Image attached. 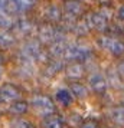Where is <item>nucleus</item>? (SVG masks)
Here are the masks:
<instances>
[{"label":"nucleus","mask_w":124,"mask_h":128,"mask_svg":"<svg viewBox=\"0 0 124 128\" xmlns=\"http://www.w3.org/2000/svg\"><path fill=\"white\" fill-rule=\"evenodd\" d=\"M98 45L101 49L108 50L114 58H123L124 56V40L123 39H118L115 36H110L102 33L101 38H98Z\"/></svg>","instance_id":"f257e3e1"},{"label":"nucleus","mask_w":124,"mask_h":128,"mask_svg":"<svg viewBox=\"0 0 124 128\" xmlns=\"http://www.w3.org/2000/svg\"><path fill=\"white\" fill-rule=\"evenodd\" d=\"M29 106L35 112L42 114V115H46L49 112H55L56 111L55 101L46 94H36V95H33L29 102Z\"/></svg>","instance_id":"f03ea898"},{"label":"nucleus","mask_w":124,"mask_h":128,"mask_svg":"<svg viewBox=\"0 0 124 128\" xmlns=\"http://www.w3.org/2000/svg\"><path fill=\"white\" fill-rule=\"evenodd\" d=\"M36 30V26L33 23V20L29 18H18L13 20V24L10 28V32L16 36V39H29L33 35V32Z\"/></svg>","instance_id":"7ed1b4c3"},{"label":"nucleus","mask_w":124,"mask_h":128,"mask_svg":"<svg viewBox=\"0 0 124 128\" xmlns=\"http://www.w3.org/2000/svg\"><path fill=\"white\" fill-rule=\"evenodd\" d=\"M89 56H92V50L82 45H68L62 58L66 62H85Z\"/></svg>","instance_id":"20e7f679"},{"label":"nucleus","mask_w":124,"mask_h":128,"mask_svg":"<svg viewBox=\"0 0 124 128\" xmlns=\"http://www.w3.org/2000/svg\"><path fill=\"white\" fill-rule=\"evenodd\" d=\"M85 22L88 24L89 30H94L97 33H105L107 26H108V19L104 18L100 12H95V10H89L84 14Z\"/></svg>","instance_id":"39448f33"},{"label":"nucleus","mask_w":124,"mask_h":128,"mask_svg":"<svg viewBox=\"0 0 124 128\" xmlns=\"http://www.w3.org/2000/svg\"><path fill=\"white\" fill-rule=\"evenodd\" d=\"M23 95V91L20 86L6 82L0 86V102H13L16 99H20Z\"/></svg>","instance_id":"423d86ee"},{"label":"nucleus","mask_w":124,"mask_h":128,"mask_svg":"<svg viewBox=\"0 0 124 128\" xmlns=\"http://www.w3.org/2000/svg\"><path fill=\"white\" fill-rule=\"evenodd\" d=\"M66 78L69 81H79L87 74V68L82 62H68L64 68Z\"/></svg>","instance_id":"0eeeda50"},{"label":"nucleus","mask_w":124,"mask_h":128,"mask_svg":"<svg viewBox=\"0 0 124 128\" xmlns=\"http://www.w3.org/2000/svg\"><path fill=\"white\" fill-rule=\"evenodd\" d=\"M88 86L91 88V91L94 94H98V95L105 94L107 88H108L105 76L102 75V74H100V72H92L88 76Z\"/></svg>","instance_id":"6e6552de"},{"label":"nucleus","mask_w":124,"mask_h":128,"mask_svg":"<svg viewBox=\"0 0 124 128\" xmlns=\"http://www.w3.org/2000/svg\"><path fill=\"white\" fill-rule=\"evenodd\" d=\"M64 127H65V120L56 111L43 115L41 121V128H64Z\"/></svg>","instance_id":"1a4fd4ad"},{"label":"nucleus","mask_w":124,"mask_h":128,"mask_svg":"<svg viewBox=\"0 0 124 128\" xmlns=\"http://www.w3.org/2000/svg\"><path fill=\"white\" fill-rule=\"evenodd\" d=\"M64 12L75 18H81L85 14V3L82 0H64Z\"/></svg>","instance_id":"9d476101"},{"label":"nucleus","mask_w":124,"mask_h":128,"mask_svg":"<svg viewBox=\"0 0 124 128\" xmlns=\"http://www.w3.org/2000/svg\"><path fill=\"white\" fill-rule=\"evenodd\" d=\"M64 68H65V64H64V62H61L58 59L51 58L46 64H43V70H42V74H43L45 78H53V76L58 75L59 72H62Z\"/></svg>","instance_id":"9b49d317"},{"label":"nucleus","mask_w":124,"mask_h":128,"mask_svg":"<svg viewBox=\"0 0 124 128\" xmlns=\"http://www.w3.org/2000/svg\"><path fill=\"white\" fill-rule=\"evenodd\" d=\"M108 120L118 128L124 127V102L108 110Z\"/></svg>","instance_id":"f8f14e48"},{"label":"nucleus","mask_w":124,"mask_h":128,"mask_svg":"<svg viewBox=\"0 0 124 128\" xmlns=\"http://www.w3.org/2000/svg\"><path fill=\"white\" fill-rule=\"evenodd\" d=\"M45 20L49 22V23H53V24H58L61 22V19H62V9L58 6V4H55V3H51V4H48L45 7Z\"/></svg>","instance_id":"ddd939ff"},{"label":"nucleus","mask_w":124,"mask_h":128,"mask_svg":"<svg viewBox=\"0 0 124 128\" xmlns=\"http://www.w3.org/2000/svg\"><path fill=\"white\" fill-rule=\"evenodd\" d=\"M66 46H68V43L66 40H53L49 46H46V50L49 53V56L53 59H59L64 56V52H65Z\"/></svg>","instance_id":"4468645a"},{"label":"nucleus","mask_w":124,"mask_h":128,"mask_svg":"<svg viewBox=\"0 0 124 128\" xmlns=\"http://www.w3.org/2000/svg\"><path fill=\"white\" fill-rule=\"evenodd\" d=\"M29 102L25 99H16V101L10 102V106H9V112L15 116H23L25 114L29 112Z\"/></svg>","instance_id":"2eb2a0df"},{"label":"nucleus","mask_w":124,"mask_h":128,"mask_svg":"<svg viewBox=\"0 0 124 128\" xmlns=\"http://www.w3.org/2000/svg\"><path fill=\"white\" fill-rule=\"evenodd\" d=\"M16 40H18L16 36L13 35L10 30L0 29V50H7V49L13 48Z\"/></svg>","instance_id":"dca6fc26"},{"label":"nucleus","mask_w":124,"mask_h":128,"mask_svg":"<svg viewBox=\"0 0 124 128\" xmlns=\"http://www.w3.org/2000/svg\"><path fill=\"white\" fill-rule=\"evenodd\" d=\"M107 85L108 86H112L115 89H121L123 88V79L121 76L118 75V72L115 68H108L107 69Z\"/></svg>","instance_id":"f3484780"},{"label":"nucleus","mask_w":124,"mask_h":128,"mask_svg":"<svg viewBox=\"0 0 124 128\" xmlns=\"http://www.w3.org/2000/svg\"><path fill=\"white\" fill-rule=\"evenodd\" d=\"M69 92L74 95V98L77 99H85L87 95H88V91H87V86L81 84L79 81H71L69 82Z\"/></svg>","instance_id":"a211bd4d"},{"label":"nucleus","mask_w":124,"mask_h":128,"mask_svg":"<svg viewBox=\"0 0 124 128\" xmlns=\"http://www.w3.org/2000/svg\"><path fill=\"white\" fill-rule=\"evenodd\" d=\"M55 101L58 104H61L62 106H69L74 102V95L68 89H59L55 94Z\"/></svg>","instance_id":"6ab92c4d"},{"label":"nucleus","mask_w":124,"mask_h":128,"mask_svg":"<svg viewBox=\"0 0 124 128\" xmlns=\"http://www.w3.org/2000/svg\"><path fill=\"white\" fill-rule=\"evenodd\" d=\"M91 32L88 28V24L85 22V18L81 16V18H78L77 23H75V28H74V33L78 36V38H85V36H88V33Z\"/></svg>","instance_id":"aec40b11"},{"label":"nucleus","mask_w":124,"mask_h":128,"mask_svg":"<svg viewBox=\"0 0 124 128\" xmlns=\"http://www.w3.org/2000/svg\"><path fill=\"white\" fill-rule=\"evenodd\" d=\"M9 128H35V125L29 121V120H25L22 116H18L10 121Z\"/></svg>","instance_id":"412c9836"},{"label":"nucleus","mask_w":124,"mask_h":128,"mask_svg":"<svg viewBox=\"0 0 124 128\" xmlns=\"http://www.w3.org/2000/svg\"><path fill=\"white\" fill-rule=\"evenodd\" d=\"M79 128H101V124L97 120H85L79 124Z\"/></svg>","instance_id":"4be33fe9"},{"label":"nucleus","mask_w":124,"mask_h":128,"mask_svg":"<svg viewBox=\"0 0 124 128\" xmlns=\"http://www.w3.org/2000/svg\"><path fill=\"white\" fill-rule=\"evenodd\" d=\"M81 122H82V116L78 115V114H71V116H69V124L71 125H78L79 127Z\"/></svg>","instance_id":"5701e85b"},{"label":"nucleus","mask_w":124,"mask_h":128,"mask_svg":"<svg viewBox=\"0 0 124 128\" xmlns=\"http://www.w3.org/2000/svg\"><path fill=\"white\" fill-rule=\"evenodd\" d=\"M115 69H117L118 75L121 76V79L124 81V56H123V58H120L118 64L115 65Z\"/></svg>","instance_id":"b1692460"},{"label":"nucleus","mask_w":124,"mask_h":128,"mask_svg":"<svg viewBox=\"0 0 124 128\" xmlns=\"http://www.w3.org/2000/svg\"><path fill=\"white\" fill-rule=\"evenodd\" d=\"M115 18H117V20H120V22H124V4L118 7L117 13H115Z\"/></svg>","instance_id":"393cba45"},{"label":"nucleus","mask_w":124,"mask_h":128,"mask_svg":"<svg viewBox=\"0 0 124 128\" xmlns=\"http://www.w3.org/2000/svg\"><path fill=\"white\" fill-rule=\"evenodd\" d=\"M100 7H112V0H98Z\"/></svg>","instance_id":"a878e982"},{"label":"nucleus","mask_w":124,"mask_h":128,"mask_svg":"<svg viewBox=\"0 0 124 128\" xmlns=\"http://www.w3.org/2000/svg\"><path fill=\"white\" fill-rule=\"evenodd\" d=\"M3 72H5V68H3V65L0 64V81H2V78H3Z\"/></svg>","instance_id":"bb28decb"},{"label":"nucleus","mask_w":124,"mask_h":128,"mask_svg":"<svg viewBox=\"0 0 124 128\" xmlns=\"http://www.w3.org/2000/svg\"><path fill=\"white\" fill-rule=\"evenodd\" d=\"M121 35H123V38H124V29H123V30H121Z\"/></svg>","instance_id":"cd10ccee"},{"label":"nucleus","mask_w":124,"mask_h":128,"mask_svg":"<svg viewBox=\"0 0 124 128\" xmlns=\"http://www.w3.org/2000/svg\"><path fill=\"white\" fill-rule=\"evenodd\" d=\"M88 2H95V0H88Z\"/></svg>","instance_id":"c85d7f7f"}]
</instances>
